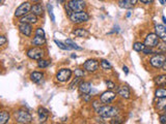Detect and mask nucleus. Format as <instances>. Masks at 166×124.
Wrapping results in <instances>:
<instances>
[{"mask_svg":"<svg viewBox=\"0 0 166 124\" xmlns=\"http://www.w3.org/2000/svg\"><path fill=\"white\" fill-rule=\"evenodd\" d=\"M98 115L102 118H114V117L117 116L118 111L116 108H114L112 106L106 105V106H102L100 107L99 109L97 110Z\"/></svg>","mask_w":166,"mask_h":124,"instance_id":"1","label":"nucleus"},{"mask_svg":"<svg viewBox=\"0 0 166 124\" xmlns=\"http://www.w3.org/2000/svg\"><path fill=\"white\" fill-rule=\"evenodd\" d=\"M15 119L18 123H31L32 116L30 115L29 112L25 110H18L15 112Z\"/></svg>","mask_w":166,"mask_h":124,"instance_id":"2","label":"nucleus"},{"mask_svg":"<svg viewBox=\"0 0 166 124\" xmlns=\"http://www.w3.org/2000/svg\"><path fill=\"white\" fill-rule=\"evenodd\" d=\"M70 20L74 24H81V23L87 22L89 20V15L85 12H77L70 17Z\"/></svg>","mask_w":166,"mask_h":124,"instance_id":"3","label":"nucleus"},{"mask_svg":"<svg viewBox=\"0 0 166 124\" xmlns=\"http://www.w3.org/2000/svg\"><path fill=\"white\" fill-rule=\"evenodd\" d=\"M166 61V56L163 54H157L153 56L150 60V64L155 68H162Z\"/></svg>","mask_w":166,"mask_h":124,"instance_id":"4","label":"nucleus"},{"mask_svg":"<svg viewBox=\"0 0 166 124\" xmlns=\"http://www.w3.org/2000/svg\"><path fill=\"white\" fill-rule=\"evenodd\" d=\"M67 5L70 6V8L72 9L74 12H82L86 6L85 1H83V0H70Z\"/></svg>","mask_w":166,"mask_h":124,"instance_id":"5","label":"nucleus"},{"mask_svg":"<svg viewBox=\"0 0 166 124\" xmlns=\"http://www.w3.org/2000/svg\"><path fill=\"white\" fill-rule=\"evenodd\" d=\"M31 7H32V6H31V4H30L29 2L22 3V4L16 9L15 16L17 17V18H22L23 16L27 15L30 11H31Z\"/></svg>","mask_w":166,"mask_h":124,"instance_id":"6","label":"nucleus"},{"mask_svg":"<svg viewBox=\"0 0 166 124\" xmlns=\"http://www.w3.org/2000/svg\"><path fill=\"white\" fill-rule=\"evenodd\" d=\"M27 56L29 57L30 59L33 60H40L44 57V51L39 47H35V48H31L30 50L27 51Z\"/></svg>","mask_w":166,"mask_h":124,"instance_id":"7","label":"nucleus"},{"mask_svg":"<svg viewBox=\"0 0 166 124\" xmlns=\"http://www.w3.org/2000/svg\"><path fill=\"white\" fill-rule=\"evenodd\" d=\"M72 70L69 68H62L60 69L58 72L56 73V79L57 81L60 83H64L69 80L71 77H72Z\"/></svg>","mask_w":166,"mask_h":124,"instance_id":"8","label":"nucleus"},{"mask_svg":"<svg viewBox=\"0 0 166 124\" xmlns=\"http://www.w3.org/2000/svg\"><path fill=\"white\" fill-rule=\"evenodd\" d=\"M159 41H160V38L158 37L156 33H150L144 39V45L147 47H151V48H155V47H158Z\"/></svg>","mask_w":166,"mask_h":124,"instance_id":"9","label":"nucleus"},{"mask_svg":"<svg viewBox=\"0 0 166 124\" xmlns=\"http://www.w3.org/2000/svg\"><path fill=\"white\" fill-rule=\"evenodd\" d=\"M98 67H99V61L96 59H88L83 64V68L88 72H94Z\"/></svg>","mask_w":166,"mask_h":124,"instance_id":"10","label":"nucleus"},{"mask_svg":"<svg viewBox=\"0 0 166 124\" xmlns=\"http://www.w3.org/2000/svg\"><path fill=\"white\" fill-rule=\"evenodd\" d=\"M115 97H116V94L113 91H106L102 93V95L100 97V100L103 103H110L112 100L115 99Z\"/></svg>","mask_w":166,"mask_h":124,"instance_id":"11","label":"nucleus"},{"mask_svg":"<svg viewBox=\"0 0 166 124\" xmlns=\"http://www.w3.org/2000/svg\"><path fill=\"white\" fill-rule=\"evenodd\" d=\"M155 32L158 35V37L161 39L162 42L166 43V27L164 25H156L155 26Z\"/></svg>","mask_w":166,"mask_h":124,"instance_id":"12","label":"nucleus"},{"mask_svg":"<svg viewBox=\"0 0 166 124\" xmlns=\"http://www.w3.org/2000/svg\"><path fill=\"white\" fill-rule=\"evenodd\" d=\"M19 31L21 32L23 35L28 36L29 37L32 33L31 24H27V23H20L19 24Z\"/></svg>","mask_w":166,"mask_h":124,"instance_id":"13","label":"nucleus"},{"mask_svg":"<svg viewBox=\"0 0 166 124\" xmlns=\"http://www.w3.org/2000/svg\"><path fill=\"white\" fill-rule=\"evenodd\" d=\"M38 22V16L35 14H27L20 18V23H27V24H35Z\"/></svg>","mask_w":166,"mask_h":124,"instance_id":"14","label":"nucleus"},{"mask_svg":"<svg viewBox=\"0 0 166 124\" xmlns=\"http://www.w3.org/2000/svg\"><path fill=\"white\" fill-rule=\"evenodd\" d=\"M117 94L120 97H123V98H125V99H128V98H130L131 92H130V89L128 88V86L123 85L117 89Z\"/></svg>","mask_w":166,"mask_h":124,"instance_id":"15","label":"nucleus"},{"mask_svg":"<svg viewBox=\"0 0 166 124\" xmlns=\"http://www.w3.org/2000/svg\"><path fill=\"white\" fill-rule=\"evenodd\" d=\"M91 89H93V87H91V84L89 82H81L80 83L79 91H80V93H82V94H87V93H89L91 91Z\"/></svg>","mask_w":166,"mask_h":124,"instance_id":"16","label":"nucleus"},{"mask_svg":"<svg viewBox=\"0 0 166 124\" xmlns=\"http://www.w3.org/2000/svg\"><path fill=\"white\" fill-rule=\"evenodd\" d=\"M73 34L75 36H77V37L87 38V37H89L90 33H89V31H87V30L84 29V28H77L73 31Z\"/></svg>","mask_w":166,"mask_h":124,"instance_id":"17","label":"nucleus"},{"mask_svg":"<svg viewBox=\"0 0 166 124\" xmlns=\"http://www.w3.org/2000/svg\"><path fill=\"white\" fill-rule=\"evenodd\" d=\"M38 115L40 122H46L49 117V111L45 108H40L38 111Z\"/></svg>","mask_w":166,"mask_h":124,"instance_id":"18","label":"nucleus"},{"mask_svg":"<svg viewBox=\"0 0 166 124\" xmlns=\"http://www.w3.org/2000/svg\"><path fill=\"white\" fill-rule=\"evenodd\" d=\"M43 78H44L43 72H33L30 73V80H31L32 82H35V83H40V82H42Z\"/></svg>","mask_w":166,"mask_h":124,"instance_id":"19","label":"nucleus"},{"mask_svg":"<svg viewBox=\"0 0 166 124\" xmlns=\"http://www.w3.org/2000/svg\"><path fill=\"white\" fill-rule=\"evenodd\" d=\"M31 12L32 14H35V16H42L44 12V8L43 5L40 3H36V4H33L31 7Z\"/></svg>","mask_w":166,"mask_h":124,"instance_id":"20","label":"nucleus"},{"mask_svg":"<svg viewBox=\"0 0 166 124\" xmlns=\"http://www.w3.org/2000/svg\"><path fill=\"white\" fill-rule=\"evenodd\" d=\"M154 82L158 86H165L166 85V75H160L156 77L154 79Z\"/></svg>","mask_w":166,"mask_h":124,"instance_id":"21","label":"nucleus"},{"mask_svg":"<svg viewBox=\"0 0 166 124\" xmlns=\"http://www.w3.org/2000/svg\"><path fill=\"white\" fill-rule=\"evenodd\" d=\"M45 42H46V38L43 37V36H40V35H35V38L32 39V45L36 46V47L43 46Z\"/></svg>","mask_w":166,"mask_h":124,"instance_id":"22","label":"nucleus"},{"mask_svg":"<svg viewBox=\"0 0 166 124\" xmlns=\"http://www.w3.org/2000/svg\"><path fill=\"white\" fill-rule=\"evenodd\" d=\"M118 5H120V7L121 8H132V6L133 4L131 3V0H118Z\"/></svg>","mask_w":166,"mask_h":124,"instance_id":"23","label":"nucleus"},{"mask_svg":"<svg viewBox=\"0 0 166 124\" xmlns=\"http://www.w3.org/2000/svg\"><path fill=\"white\" fill-rule=\"evenodd\" d=\"M9 120V114L6 111H2L0 113V124H5L8 123Z\"/></svg>","mask_w":166,"mask_h":124,"instance_id":"24","label":"nucleus"},{"mask_svg":"<svg viewBox=\"0 0 166 124\" xmlns=\"http://www.w3.org/2000/svg\"><path fill=\"white\" fill-rule=\"evenodd\" d=\"M155 96L157 98H165L166 97V88H158L155 91Z\"/></svg>","mask_w":166,"mask_h":124,"instance_id":"25","label":"nucleus"},{"mask_svg":"<svg viewBox=\"0 0 166 124\" xmlns=\"http://www.w3.org/2000/svg\"><path fill=\"white\" fill-rule=\"evenodd\" d=\"M156 108L158 111H164V109L166 108V97L165 98H159Z\"/></svg>","mask_w":166,"mask_h":124,"instance_id":"26","label":"nucleus"},{"mask_svg":"<svg viewBox=\"0 0 166 124\" xmlns=\"http://www.w3.org/2000/svg\"><path fill=\"white\" fill-rule=\"evenodd\" d=\"M81 78L82 77H76L75 80H73V82L70 84V86H69V88L70 90H74L76 88V87H79L78 85H80V83H81Z\"/></svg>","mask_w":166,"mask_h":124,"instance_id":"27","label":"nucleus"},{"mask_svg":"<svg viewBox=\"0 0 166 124\" xmlns=\"http://www.w3.org/2000/svg\"><path fill=\"white\" fill-rule=\"evenodd\" d=\"M66 43L70 47L71 49H75V50H78V51H81V50H82V48L78 46L77 43L74 42L72 41V39H67V41H66Z\"/></svg>","mask_w":166,"mask_h":124,"instance_id":"28","label":"nucleus"},{"mask_svg":"<svg viewBox=\"0 0 166 124\" xmlns=\"http://www.w3.org/2000/svg\"><path fill=\"white\" fill-rule=\"evenodd\" d=\"M145 47L147 46L142 42H135L133 45V49H134V51H136V52H142Z\"/></svg>","mask_w":166,"mask_h":124,"instance_id":"29","label":"nucleus"},{"mask_svg":"<svg viewBox=\"0 0 166 124\" xmlns=\"http://www.w3.org/2000/svg\"><path fill=\"white\" fill-rule=\"evenodd\" d=\"M54 42L56 43V45H57V47H58L59 49L64 50V51H69V50H72V49L70 48L69 46L67 45V43H63V42H62L57 41V39H55V41H54Z\"/></svg>","mask_w":166,"mask_h":124,"instance_id":"30","label":"nucleus"},{"mask_svg":"<svg viewBox=\"0 0 166 124\" xmlns=\"http://www.w3.org/2000/svg\"><path fill=\"white\" fill-rule=\"evenodd\" d=\"M100 65L104 70H109V69H111V67H112L108 60H102V61L100 62Z\"/></svg>","mask_w":166,"mask_h":124,"instance_id":"31","label":"nucleus"},{"mask_svg":"<svg viewBox=\"0 0 166 124\" xmlns=\"http://www.w3.org/2000/svg\"><path fill=\"white\" fill-rule=\"evenodd\" d=\"M49 65H50V61H48V60L40 59L38 62V66L40 68H46V67H48Z\"/></svg>","mask_w":166,"mask_h":124,"instance_id":"32","label":"nucleus"},{"mask_svg":"<svg viewBox=\"0 0 166 124\" xmlns=\"http://www.w3.org/2000/svg\"><path fill=\"white\" fill-rule=\"evenodd\" d=\"M47 8H48V14L50 16V18H51V21L53 23H55V16H54V12H53V6L51 4H48L47 5Z\"/></svg>","mask_w":166,"mask_h":124,"instance_id":"33","label":"nucleus"},{"mask_svg":"<svg viewBox=\"0 0 166 124\" xmlns=\"http://www.w3.org/2000/svg\"><path fill=\"white\" fill-rule=\"evenodd\" d=\"M144 55H150V54H153V48H151V47H145L144 50L142 51Z\"/></svg>","mask_w":166,"mask_h":124,"instance_id":"34","label":"nucleus"},{"mask_svg":"<svg viewBox=\"0 0 166 124\" xmlns=\"http://www.w3.org/2000/svg\"><path fill=\"white\" fill-rule=\"evenodd\" d=\"M35 35H40V36H43V37H45L46 34H45V31H44L43 28H38L35 30Z\"/></svg>","mask_w":166,"mask_h":124,"instance_id":"35","label":"nucleus"},{"mask_svg":"<svg viewBox=\"0 0 166 124\" xmlns=\"http://www.w3.org/2000/svg\"><path fill=\"white\" fill-rule=\"evenodd\" d=\"M75 76L76 77H83L84 76V72L82 69L77 68V69H75Z\"/></svg>","mask_w":166,"mask_h":124,"instance_id":"36","label":"nucleus"},{"mask_svg":"<svg viewBox=\"0 0 166 124\" xmlns=\"http://www.w3.org/2000/svg\"><path fill=\"white\" fill-rule=\"evenodd\" d=\"M106 85L108 87V89H114L115 88V84L113 82H111V81H106Z\"/></svg>","mask_w":166,"mask_h":124,"instance_id":"37","label":"nucleus"},{"mask_svg":"<svg viewBox=\"0 0 166 124\" xmlns=\"http://www.w3.org/2000/svg\"><path fill=\"white\" fill-rule=\"evenodd\" d=\"M159 120H160V123L166 124V113L164 114V115H161L160 117H159Z\"/></svg>","mask_w":166,"mask_h":124,"instance_id":"38","label":"nucleus"},{"mask_svg":"<svg viewBox=\"0 0 166 124\" xmlns=\"http://www.w3.org/2000/svg\"><path fill=\"white\" fill-rule=\"evenodd\" d=\"M101 100H96V102H94V103H93V106H94V108L96 109V110H98L101 107Z\"/></svg>","mask_w":166,"mask_h":124,"instance_id":"39","label":"nucleus"},{"mask_svg":"<svg viewBox=\"0 0 166 124\" xmlns=\"http://www.w3.org/2000/svg\"><path fill=\"white\" fill-rule=\"evenodd\" d=\"M5 42H6V38H5V36H0V46H4L5 45Z\"/></svg>","mask_w":166,"mask_h":124,"instance_id":"40","label":"nucleus"},{"mask_svg":"<svg viewBox=\"0 0 166 124\" xmlns=\"http://www.w3.org/2000/svg\"><path fill=\"white\" fill-rule=\"evenodd\" d=\"M83 97H84V100H85V102H88V100L91 99V97H93V95H89L88 93H87V94H84Z\"/></svg>","mask_w":166,"mask_h":124,"instance_id":"41","label":"nucleus"},{"mask_svg":"<svg viewBox=\"0 0 166 124\" xmlns=\"http://www.w3.org/2000/svg\"><path fill=\"white\" fill-rule=\"evenodd\" d=\"M139 1L143 4H150V3L153 2V0H139Z\"/></svg>","mask_w":166,"mask_h":124,"instance_id":"42","label":"nucleus"},{"mask_svg":"<svg viewBox=\"0 0 166 124\" xmlns=\"http://www.w3.org/2000/svg\"><path fill=\"white\" fill-rule=\"evenodd\" d=\"M121 122V119L120 118H117V119H113L112 121H111V123H120Z\"/></svg>","mask_w":166,"mask_h":124,"instance_id":"43","label":"nucleus"},{"mask_svg":"<svg viewBox=\"0 0 166 124\" xmlns=\"http://www.w3.org/2000/svg\"><path fill=\"white\" fill-rule=\"evenodd\" d=\"M123 70H124V72L125 73H126V75H128V73H129V68L127 67V66H123Z\"/></svg>","mask_w":166,"mask_h":124,"instance_id":"44","label":"nucleus"},{"mask_svg":"<svg viewBox=\"0 0 166 124\" xmlns=\"http://www.w3.org/2000/svg\"><path fill=\"white\" fill-rule=\"evenodd\" d=\"M162 70H164V72H166V61H165V63H164V65L162 66Z\"/></svg>","mask_w":166,"mask_h":124,"instance_id":"45","label":"nucleus"},{"mask_svg":"<svg viewBox=\"0 0 166 124\" xmlns=\"http://www.w3.org/2000/svg\"><path fill=\"white\" fill-rule=\"evenodd\" d=\"M159 2H160V3H161V4H162V5H164V4H165V2H166V1H165V0H159Z\"/></svg>","mask_w":166,"mask_h":124,"instance_id":"46","label":"nucleus"},{"mask_svg":"<svg viewBox=\"0 0 166 124\" xmlns=\"http://www.w3.org/2000/svg\"><path fill=\"white\" fill-rule=\"evenodd\" d=\"M138 1V0H131V3H132V4H136V2Z\"/></svg>","mask_w":166,"mask_h":124,"instance_id":"47","label":"nucleus"},{"mask_svg":"<svg viewBox=\"0 0 166 124\" xmlns=\"http://www.w3.org/2000/svg\"><path fill=\"white\" fill-rule=\"evenodd\" d=\"M162 20H163V23H164V24L166 25V18H165V17L163 16V17H162Z\"/></svg>","mask_w":166,"mask_h":124,"instance_id":"48","label":"nucleus"},{"mask_svg":"<svg viewBox=\"0 0 166 124\" xmlns=\"http://www.w3.org/2000/svg\"><path fill=\"white\" fill-rule=\"evenodd\" d=\"M131 17V12H127V18H130Z\"/></svg>","mask_w":166,"mask_h":124,"instance_id":"49","label":"nucleus"},{"mask_svg":"<svg viewBox=\"0 0 166 124\" xmlns=\"http://www.w3.org/2000/svg\"><path fill=\"white\" fill-rule=\"evenodd\" d=\"M57 1H59V2H62V3H63L64 1H66V0H57Z\"/></svg>","mask_w":166,"mask_h":124,"instance_id":"50","label":"nucleus"},{"mask_svg":"<svg viewBox=\"0 0 166 124\" xmlns=\"http://www.w3.org/2000/svg\"><path fill=\"white\" fill-rule=\"evenodd\" d=\"M32 1H35V2H39V1H40V0H32Z\"/></svg>","mask_w":166,"mask_h":124,"instance_id":"51","label":"nucleus"},{"mask_svg":"<svg viewBox=\"0 0 166 124\" xmlns=\"http://www.w3.org/2000/svg\"><path fill=\"white\" fill-rule=\"evenodd\" d=\"M100 1H103V0H100Z\"/></svg>","mask_w":166,"mask_h":124,"instance_id":"52","label":"nucleus"},{"mask_svg":"<svg viewBox=\"0 0 166 124\" xmlns=\"http://www.w3.org/2000/svg\"><path fill=\"white\" fill-rule=\"evenodd\" d=\"M165 1H166V0H165Z\"/></svg>","mask_w":166,"mask_h":124,"instance_id":"53","label":"nucleus"}]
</instances>
